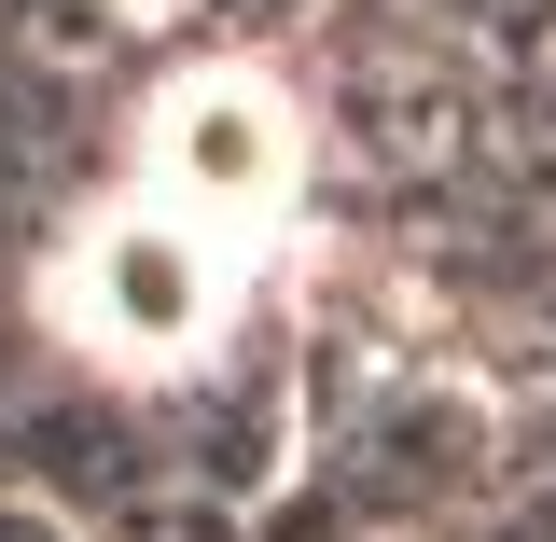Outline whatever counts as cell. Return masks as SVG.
<instances>
[{"label": "cell", "instance_id": "6da1fadb", "mask_svg": "<svg viewBox=\"0 0 556 542\" xmlns=\"http://www.w3.org/2000/svg\"><path fill=\"white\" fill-rule=\"evenodd\" d=\"M153 167H167V196L208 209V223H278V209H292V181H306L292 112H278L251 70H208V84H181V98L153 112Z\"/></svg>", "mask_w": 556, "mask_h": 542}, {"label": "cell", "instance_id": "7a4b0ae2", "mask_svg": "<svg viewBox=\"0 0 556 542\" xmlns=\"http://www.w3.org/2000/svg\"><path fill=\"white\" fill-rule=\"evenodd\" d=\"M70 306L112 348H195L208 306H223V278H208V237L181 209H112L84 237V265H70Z\"/></svg>", "mask_w": 556, "mask_h": 542}]
</instances>
